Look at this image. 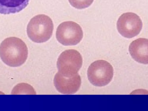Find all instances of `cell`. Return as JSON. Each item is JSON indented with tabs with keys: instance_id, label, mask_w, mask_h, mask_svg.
Returning <instances> with one entry per match:
<instances>
[{
	"instance_id": "cell-10",
	"label": "cell",
	"mask_w": 148,
	"mask_h": 111,
	"mask_svg": "<svg viewBox=\"0 0 148 111\" xmlns=\"http://www.w3.org/2000/svg\"><path fill=\"white\" fill-rule=\"evenodd\" d=\"M94 0H69L73 7L78 9L86 8L91 5Z\"/></svg>"
},
{
	"instance_id": "cell-8",
	"label": "cell",
	"mask_w": 148,
	"mask_h": 111,
	"mask_svg": "<svg viewBox=\"0 0 148 111\" xmlns=\"http://www.w3.org/2000/svg\"><path fill=\"white\" fill-rule=\"evenodd\" d=\"M129 50L132 58L136 62L148 64V39L140 38L133 41Z\"/></svg>"
},
{
	"instance_id": "cell-4",
	"label": "cell",
	"mask_w": 148,
	"mask_h": 111,
	"mask_svg": "<svg viewBox=\"0 0 148 111\" xmlns=\"http://www.w3.org/2000/svg\"><path fill=\"white\" fill-rule=\"evenodd\" d=\"M82 64V57L78 51L75 50H66L58 58V72L67 77H74L77 74Z\"/></svg>"
},
{
	"instance_id": "cell-3",
	"label": "cell",
	"mask_w": 148,
	"mask_h": 111,
	"mask_svg": "<svg viewBox=\"0 0 148 111\" xmlns=\"http://www.w3.org/2000/svg\"><path fill=\"white\" fill-rule=\"evenodd\" d=\"M113 76V67L105 60H97L88 69V79L94 86L102 87L107 85L112 80Z\"/></svg>"
},
{
	"instance_id": "cell-6",
	"label": "cell",
	"mask_w": 148,
	"mask_h": 111,
	"mask_svg": "<svg viewBox=\"0 0 148 111\" xmlns=\"http://www.w3.org/2000/svg\"><path fill=\"white\" fill-rule=\"evenodd\" d=\"M117 29L123 37L131 38L140 34L143 28V23L140 17L132 12L124 13L117 22Z\"/></svg>"
},
{
	"instance_id": "cell-1",
	"label": "cell",
	"mask_w": 148,
	"mask_h": 111,
	"mask_svg": "<svg viewBox=\"0 0 148 111\" xmlns=\"http://www.w3.org/2000/svg\"><path fill=\"white\" fill-rule=\"evenodd\" d=\"M28 55L27 47L19 38L10 37L3 40L0 45V57L8 66L19 67L26 62Z\"/></svg>"
},
{
	"instance_id": "cell-5",
	"label": "cell",
	"mask_w": 148,
	"mask_h": 111,
	"mask_svg": "<svg viewBox=\"0 0 148 111\" xmlns=\"http://www.w3.org/2000/svg\"><path fill=\"white\" fill-rule=\"evenodd\" d=\"M56 37L59 43L64 46H74L81 42L83 32L79 24L73 21H65L57 28Z\"/></svg>"
},
{
	"instance_id": "cell-9",
	"label": "cell",
	"mask_w": 148,
	"mask_h": 111,
	"mask_svg": "<svg viewBox=\"0 0 148 111\" xmlns=\"http://www.w3.org/2000/svg\"><path fill=\"white\" fill-rule=\"evenodd\" d=\"M30 0H0V14H10L18 13L28 5Z\"/></svg>"
},
{
	"instance_id": "cell-7",
	"label": "cell",
	"mask_w": 148,
	"mask_h": 111,
	"mask_svg": "<svg viewBox=\"0 0 148 111\" xmlns=\"http://www.w3.org/2000/svg\"><path fill=\"white\" fill-rule=\"evenodd\" d=\"M54 83L56 88L60 93L73 94L80 89L81 78L78 73L74 77H67L58 72L55 76Z\"/></svg>"
},
{
	"instance_id": "cell-2",
	"label": "cell",
	"mask_w": 148,
	"mask_h": 111,
	"mask_svg": "<svg viewBox=\"0 0 148 111\" xmlns=\"http://www.w3.org/2000/svg\"><path fill=\"white\" fill-rule=\"evenodd\" d=\"M53 29V23L49 17L45 14L37 15L29 23L27 34L34 42L42 43L51 38Z\"/></svg>"
}]
</instances>
